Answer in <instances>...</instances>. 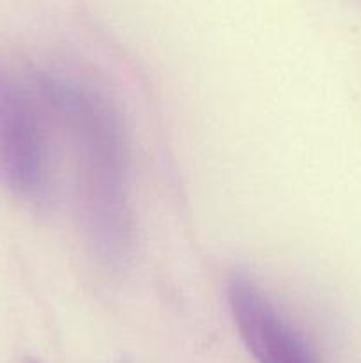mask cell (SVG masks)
I'll return each instance as SVG.
<instances>
[{"instance_id": "cell-1", "label": "cell", "mask_w": 361, "mask_h": 363, "mask_svg": "<svg viewBox=\"0 0 361 363\" xmlns=\"http://www.w3.org/2000/svg\"><path fill=\"white\" fill-rule=\"evenodd\" d=\"M52 103L71 128L78 160L84 165L88 204L101 243L119 250L126 240L124 152L119 119L105 96L71 77L46 84Z\"/></svg>"}, {"instance_id": "cell-2", "label": "cell", "mask_w": 361, "mask_h": 363, "mask_svg": "<svg viewBox=\"0 0 361 363\" xmlns=\"http://www.w3.org/2000/svg\"><path fill=\"white\" fill-rule=\"evenodd\" d=\"M0 181L14 194L39 199L46 188V152L34 110L0 64Z\"/></svg>"}, {"instance_id": "cell-3", "label": "cell", "mask_w": 361, "mask_h": 363, "mask_svg": "<svg viewBox=\"0 0 361 363\" xmlns=\"http://www.w3.org/2000/svg\"><path fill=\"white\" fill-rule=\"evenodd\" d=\"M230 314L244 346L257 363H317L303 337L243 272L227 286Z\"/></svg>"}, {"instance_id": "cell-4", "label": "cell", "mask_w": 361, "mask_h": 363, "mask_svg": "<svg viewBox=\"0 0 361 363\" xmlns=\"http://www.w3.org/2000/svg\"><path fill=\"white\" fill-rule=\"evenodd\" d=\"M23 363H39V362H35V360H27V362H23Z\"/></svg>"}]
</instances>
